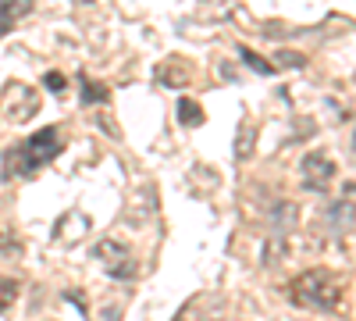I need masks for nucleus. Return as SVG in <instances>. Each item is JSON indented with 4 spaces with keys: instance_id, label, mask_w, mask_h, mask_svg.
I'll use <instances>...</instances> for the list:
<instances>
[{
    "instance_id": "15",
    "label": "nucleus",
    "mask_w": 356,
    "mask_h": 321,
    "mask_svg": "<svg viewBox=\"0 0 356 321\" xmlns=\"http://www.w3.org/2000/svg\"><path fill=\"white\" fill-rule=\"evenodd\" d=\"M43 86H47L50 93H65V90H68V79H65L61 72H47V75H43Z\"/></svg>"
},
{
    "instance_id": "4",
    "label": "nucleus",
    "mask_w": 356,
    "mask_h": 321,
    "mask_svg": "<svg viewBox=\"0 0 356 321\" xmlns=\"http://www.w3.org/2000/svg\"><path fill=\"white\" fill-rule=\"evenodd\" d=\"M303 175H307V189H321L335 179V161L328 154H310L303 157Z\"/></svg>"
},
{
    "instance_id": "17",
    "label": "nucleus",
    "mask_w": 356,
    "mask_h": 321,
    "mask_svg": "<svg viewBox=\"0 0 356 321\" xmlns=\"http://www.w3.org/2000/svg\"><path fill=\"white\" fill-rule=\"evenodd\" d=\"M282 240H271V243H267V253H264V265H275V260L282 257Z\"/></svg>"
},
{
    "instance_id": "2",
    "label": "nucleus",
    "mask_w": 356,
    "mask_h": 321,
    "mask_svg": "<svg viewBox=\"0 0 356 321\" xmlns=\"http://www.w3.org/2000/svg\"><path fill=\"white\" fill-rule=\"evenodd\" d=\"M289 297L296 307H307V311H339L342 285L332 272L317 268V272H303L300 279H292Z\"/></svg>"
},
{
    "instance_id": "12",
    "label": "nucleus",
    "mask_w": 356,
    "mask_h": 321,
    "mask_svg": "<svg viewBox=\"0 0 356 321\" xmlns=\"http://www.w3.org/2000/svg\"><path fill=\"white\" fill-rule=\"evenodd\" d=\"M18 300V282L15 279H0V311H8Z\"/></svg>"
},
{
    "instance_id": "19",
    "label": "nucleus",
    "mask_w": 356,
    "mask_h": 321,
    "mask_svg": "<svg viewBox=\"0 0 356 321\" xmlns=\"http://www.w3.org/2000/svg\"><path fill=\"white\" fill-rule=\"evenodd\" d=\"M8 29H11V25H8V22H0V33H8Z\"/></svg>"
},
{
    "instance_id": "5",
    "label": "nucleus",
    "mask_w": 356,
    "mask_h": 321,
    "mask_svg": "<svg viewBox=\"0 0 356 321\" xmlns=\"http://www.w3.org/2000/svg\"><path fill=\"white\" fill-rule=\"evenodd\" d=\"M86 232H89V218H82V214H65L61 221H57V228H54V240L65 243V246H75Z\"/></svg>"
},
{
    "instance_id": "6",
    "label": "nucleus",
    "mask_w": 356,
    "mask_h": 321,
    "mask_svg": "<svg viewBox=\"0 0 356 321\" xmlns=\"http://www.w3.org/2000/svg\"><path fill=\"white\" fill-rule=\"evenodd\" d=\"M189 65L182 61V57H171L168 65H161V82L171 86V90H182V86H189Z\"/></svg>"
},
{
    "instance_id": "18",
    "label": "nucleus",
    "mask_w": 356,
    "mask_h": 321,
    "mask_svg": "<svg viewBox=\"0 0 356 321\" xmlns=\"http://www.w3.org/2000/svg\"><path fill=\"white\" fill-rule=\"evenodd\" d=\"M132 275H136V265H132V260H125L122 268H111V279H132Z\"/></svg>"
},
{
    "instance_id": "1",
    "label": "nucleus",
    "mask_w": 356,
    "mask_h": 321,
    "mask_svg": "<svg viewBox=\"0 0 356 321\" xmlns=\"http://www.w3.org/2000/svg\"><path fill=\"white\" fill-rule=\"evenodd\" d=\"M61 147H65V136H61L57 125H47V129L33 132L25 147H18V150H11L4 157V179H15V175H33L36 168H43L47 161H54L57 154H61Z\"/></svg>"
},
{
    "instance_id": "16",
    "label": "nucleus",
    "mask_w": 356,
    "mask_h": 321,
    "mask_svg": "<svg viewBox=\"0 0 356 321\" xmlns=\"http://www.w3.org/2000/svg\"><path fill=\"white\" fill-rule=\"evenodd\" d=\"M292 218H296V208H292V203H278V208H275V221L278 225H292Z\"/></svg>"
},
{
    "instance_id": "8",
    "label": "nucleus",
    "mask_w": 356,
    "mask_h": 321,
    "mask_svg": "<svg viewBox=\"0 0 356 321\" xmlns=\"http://www.w3.org/2000/svg\"><path fill=\"white\" fill-rule=\"evenodd\" d=\"M36 8V0H0V18H4L8 25L29 18V11Z\"/></svg>"
},
{
    "instance_id": "9",
    "label": "nucleus",
    "mask_w": 356,
    "mask_h": 321,
    "mask_svg": "<svg viewBox=\"0 0 356 321\" xmlns=\"http://www.w3.org/2000/svg\"><path fill=\"white\" fill-rule=\"evenodd\" d=\"M178 122L182 125H203V107L196 100H178Z\"/></svg>"
},
{
    "instance_id": "7",
    "label": "nucleus",
    "mask_w": 356,
    "mask_h": 321,
    "mask_svg": "<svg viewBox=\"0 0 356 321\" xmlns=\"http://www.w3.org/2000/svg\"><path fill=\"white\" fill-rule=\"evenodd\" d=\"M253 150H257V132L250 122H243L239 132H235V161H250Z\"/></svg>"
},
{
    "instance_id": "13",
    "label": "nucleus",
    "mask_w": 356,
    "mask_h": 321,
    "mask_svg": "<svg viewBox=\"0 0 356 321\" xmlns=\"http://www.w3.org/2000/svg\"><path fill=\"white\" fill-rule=\"evenodd\" d=\"M275 61H278L282 68H303V65H307V57H303V54H296V50H278V54H275Z\"/></svg>"
},
{
    "instance_id": "3",
    "label": "nucleus",
    "mask_w": 356,
    "mask_h": 321,
    "mask_svg": "<svg viewBox=\"0 0 356 321\" xmlns=\"http://www.w3.org/2000/svg\"><path fill=\"white\" fill-rule=\"evenodd\" d=\"M40 111V93L29 90L25 82H8L4 93H0V114L8 122H29Z\"/></svg>"
},
{
    "instance_id": "14",
    "label": "nucleus",
    "mask_w": 356,
    "mask_h": 321,
    "mask_svg": "<svg viewBox=\"0 0 356 321\" xmlns=\"http://www.w3.org/2000/svg\"><path fill=\"white\" fill-rule=\"evenodd\" d=\"M97 257H114V260H125V246L122 243H114V240H104L97 246Z\"/></svg>"
},
{
    "instance_id": "10",
    "label": "nucleus",
    "mask_w": 356,
    "mask_h": 321,
    "mask_svg": "<svg viewBox=\"0 0 356 321\" xmlns=\"http://www.w3.org/2000/svg\"><path fill=\"white\" fill-rule=\"evenodd\" d=\"M82 104H107V86L89 82V79L82 75Z\"/></svg>"
},
{
    "instance_id": "11",
    "label": "nucleus",
    "mask_w": 356,
    "mask_h": 321,
    "mask_svg": "<svg viewBox=\"0 0 356 321\" xmlns=\"http://www.w3.org/2000/svg\"><path fill=\"white\" fill-rule=\"evenodd\" d=\"M239 54H243V61H246L253 72H260V75H275V65H271V61H264V57H260V54H253L250 47H243Z\"/></svg>"
}]
</instances>
